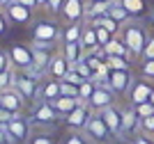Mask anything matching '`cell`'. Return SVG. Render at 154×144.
I'll return each mask as SVG.
<instances>
[{"label": "cell", "mask_w": 154, "mask_h": 144, "mask_svg": "<svg viewBox=\"0 0 154 144\" xmlns=\"http://www.w3.org/2000/svg\"><path fill=\"white\" fill-rule=\"evenodd\" d=\"M62 119L60 117V112L53 107L51 101H37L35 105H32L30 110V124L32 128H51V126H55L58 121Z\"/></svg>", "instance_id": "cell-2"}, {"label": "cell", "mask_w": 154, "mask_h": 144, "mask_svg": "<svg viewBox=\"0 0 154 144\" xmlns=\"http://www.w3.org/2000/svg\"><path fill=\"white\" fill-rule=\"evenodd\" d=\"M140 60H154V37H149L147 46H145V50H143Z\"/></svg>", "instance_id": "cell-42"}, {"label": "cell", "mask_w": 154, "mask_h": 144, "mask_svg": "<svg viewBox=\"0 0 154 144\" xmlns=\"http://www.w3.org/2000/svg\"><path fill=\"white\" fill-rule=\"evenodd\" d=\"M83 133H85V137H88L90 144H113V140H117L99 112L92 114V119L88 121V126H85Z\"/></svg>", "instance_id": "cell-4"}, {"label": "cell", "mask_w": 154, "mask_h": 144, "mask_svg": "<svg viewBox=\"0 0 154 144\" xmlns=\"http://www.w3.org/2000/svg\"><path fill=\"white\" fill-rule=\"evenodd\" d=\"M51 103H53V107L60 112V117L64 119V117H67L69 112H74V110H76V107L81 105L83 101L78 98V96H58V98L51 101Z\"/></svg>", "instance_id": "cell-21"}, {"label": "cell", "mask_w": 154, "mask_h": 144, "mask_svg": "<svg viewBox=\"0 0 154 144\" xmlns=\"http://www.w3.org/2000/svg\"><path fill=\"white\" fill-rule=\"evenodd\" d=\"M140 133H145V135H154V114L140 119Z\"/></svg>", "instance_id": "cell-38"}, {"label": "cell", "mask_w": 154, "mask_h": 144, "mask_svg": "<svg viewBox=\"0 0 154 144\" xmlns=\"http://www.w3.org/2000/svg\"><path fill=\"white\" fill-rule=\"evenodd\" d=\"M115 103H117V94L110 89V85H97L92 98L88 101V105H90L94 112H101V110L115 105Z\"/></svg>", "instance_id": "cell-10"}, {"label": "cell", "mask_w": 154, "mask_h": 144, "mask_svg": "<svg viewBox=\"0 0 154 144\" xmlns=\"http://www.w3.org/2000/svg\"><path fill=\"white\" fill-rule=\"evenodd\" d=\"M9 2H12V0H0V7H7Z\"/></svg>", "instance_id": "cell-48"}, {"label": "cell", "mask_w": 154, "mask_h": 144, "mask_svg": "<svg viewBox=\"0 0 154 144\" xmlns=\"http://www.w3.org/2000/svg\"><path fill=\"white\" fill-rule=\"evenodd\" d=\"M149 103L154 105V89H152V96H149Z\"/></svg>", "instance_id": "cell-49"}, {"label": "cell", "mask_w": 154, "mask_h": 144, "mask_svg": "<svg viewBox=\"0 0 154 144\" xmlns=\"http://www.w3.org/2000/svg\"><path fill=\"white\" fill-rule=\"evenodd\" d=\"M64 0H48V14L53 16H60V9H62Z\"/></svg>", "instance_id": "cell-41"}, {"label": "cell", "mask_w": 154, "mask_h": 144, "mask_svg": "<svg viewBox=\"0 0 154 144\" xmlns=\"http://www.w3.org/2000/svg\"><path fill=\"white\" fill-rule=\"evenodd\" d=\"M0 107H5V110H9V112H14V114H23L26 107H28V101L14 87H9V89H2V92H0Z\"/></svg>", "instance_id": "cell-14"}, {"label": "cell", "mask_w": 154, "mask_h": 144, "mask_svg": "<svg viewBox=\"0 0 154 144\" xmlns=\"http://www.w3.org/2000/svg\"><path fill=\"white\" fill-rule=\"evenodd\" d=\"M39 2V9H46V7H48V0H37Z\"/></svg>", "instance_id": "cell-47"}, {"label": "cell", "mask_w": 154, "mask_h": 144, "mask_svg": "<svg viewBox=\"0 0 154 144\" xmlns=\"http://www.w3.org/2000/svg\"><path fill=\"white\" fill-rule=\"evenodd\" d=\"M131 144H154V135H145V133H138L136 137H131Z\"/></svg>", "instance_id": "cell-39"}, {"label": "cell", "mask_w": 154, "mask_h": 144, "mask_svg": "<svg viewBox=\"0 0 154 144\" xmlns=\"http://www.w3.org/2000/svg\"><path fill=\"white\" fill-rule=\"evenodd\" d=\"M14 117H16V114H14V112H9V110H5V107H0V126L9 124V121H12Z\"/></svg>", "instance_id": "cell-43"}, {"label": "cell", "mask_w": 154, "mask_h": 144, "mask_svg": "<svg viewBox=\"0 0 154 144\" xmlns=\"http://www.w3.org/2000/svg\"><path fill=\"white\" fill-rule=\"evenodd\" d=\"M92 114H94V110H92L88 103H81L74 112H69L64 117V126H67L69 131H85V126L92 119Z\"/></svg>", "instance_id": "cell-11"}, {"label": "cell", "mask_w": 154, "mask_h": 144, "mask_svg": "<svg viewBox=\"0 0 154 144\" xmlns=\"http://www.w3.org/2000/svg\"><path fill=\"white\" fill-rule=\"evenodd\" d=\"M44 78L35 75L32 71H19L14 78V89L28 101V105H35L39 101V82Z\"/></svg>", "instance_id": "cell-3"}, {"label": "cell", "mask_w": 154, "mask_h": 144, "mask_svg": "<svg viewBox=\"0 0 154 144\" xmlns=\"http://www.w3.org/2000/svg\"><path fill=\"white\" fill-rule=\"evenodd\" d=\"M71 69H74V71H78V73L83 75L85 80H90L92 75H94V71L90 69V64L85 62V57H83V60H81V62H76V64H74V66H71Z\"/></svg>", "instance_id": "cell-34"}, {"label": "cell", "mask_w": 154, "mask_h": 144, "mask_svg": "<svg viewBox=\"0 0 154 144\" xmlns=\"http://www.w3.org/2000/svg\"><path fill=\"white\" fill-rule=\"evenodd\" d=\"M140 66H138V75L147 78V80L154 82V60H140Z\"/></svg>", "instance_id": "cell-30"}, {"label": "cell", "mask_w": 154, "mask_h": 144, "mask_svg": "<svg viewBox=\"0 0 154 144\" xmlns=\"http://www.w3.org/2000/svg\"><path fill=\"white\" fill-rule=\"evenodd\" d=\"M136 112H138V117L140 119H145V117H152L154 114V105L149 103V101H145V103H140V105H134Z\"/></svg>", "instance_id": "cell-37"}, {"label": "cell", "mask_w": 154, "mask_h": 144, "mask_svg": "<svg viewBox=\"0 0 154 144\" xmlns=\"http://www.w3.org/2000/svg\"><path fill=\"white\" fill-rule=\"evenodd\" d=\"M60 96V80L44 78L39 82V101H55Z\"/></svg>", "instance_id": "cell-20"}, {"label": "cell", "mask_w": 154, "mask_h": 144, "mask_svg": "<svg viewBox=\"0 0 154 144\" xmlns=\"http://www.w3.org/2000/svg\"><path fill=\"white\" fill-rule=\"evenodd\" d=\"M134 80H136V75L131 69H110L108 73V85L117 96H127Z\"/></svg>", "instance_id": "cell-7"}, {"label": "cell", "mask_w": 154, "mask_h": 144, "mask_svg": "<svg viewBox=\"0 0 154 144\" xmlns=\"http://www.w3.org/2000/svg\"><path fill=\"white\" fill-rule=\"evenodd\" d=\"M60 53L64 55V60L74 66L76 62H81L85 57V50H83V46H81V41H76V44H62V48H60Z\"/></svg>", "instance_id": "cell-23"}, {"label": "cell", "mask_w": 154, "mask_h": 144, "mask_svg": "<svg viewBox=\"0 0 154 144\" xmlns=\"http://www.w3.org/2000/svg\"><path fill=\"white\" fill-rule=\"evenodd\" d=\"M60 96H78V85L69 80H60Z\"/></svg>", "instance_id": "cell-35"}, {"label": "cell", "mask_w": 154, "mask_h": 144, "mask_svg": "<svg viewBox=\"0 0 154 144\" xmlns=\"http://www.w3.org/2000/svg\"><path fill=\"white\" fill-rule=\"evenodd\" d=\"M115 0H94V2H88L85 0V23H90V21L99 19V16H106L110 12V7H113Z\"/></svg>", "instance_id": "cell-17"}, {"label": "cell", "mask_w": 154, "mask_h": 144, "mask_svg": "<svg viewBox=\"0 0 154 144\" xmlns=\"http://www.w3.org/2000/svg\"><path fill=\"white\" fill-rule=\"evenodd\" d=\"M88 2H94V0H88Z\"/></svg>", "instance_id": "cell-51"}, {"label": "cell", "mask_w": 154, "mask_h": 144, "mask_svg": "<svg viewBox=\"0 0 154 144\" xmlns=\"http://www.w3.org/2000/svg\"><path fill=\"white\" fill-rule=\"evenodd\" d=\"M108 16H110V19H115L120 25H124V23H129V21H131L129 12L124 9L122 5H120V0H115V2H113V7H110V12H108Z\"/></svg>", "instance_id": "cell-27"}, {"label": "cell", "mask_w": 154, "mask_h": 144, "mask_svg": "<svg viewBox=\"0 0 154 144\" xmlns=\"http://www.w3.org/2000/svg\"><path fill=\"white\" fill-rule=\"evenodd\" d=\"M9 60H12V66L19 71H30L32 69V46L30 44H12L9 46Z\"/></svg>", "instance_id": "cell-8"}, {"label": "cell", "mask_w": 154, "mask_h": 144, "mask_svg": "<svg viewBox=\"0 0 154 144\" xmlns=\"http://www.w3.org/2000/svg\"><path fill=\"white\" fill-rule=\"evenodd\" d=\"M120 5L129 12V16H131V19H138V21H143V19L149 14L147 0H120Z\"/></svg>", "instance_id": "cell-19"}, {"label": "cell", "mask_w": 154, "mask_h": 144, "mask_svg": "<svg viewBox=\"0 0 154 144\" xmlns=\"http://www.w3.org/2000/svg\"><path fill=\"white\" fill-rule=\"evenodd\" d=\"M60 21L62 23H83L85 21V0H64L60 9Z\"/></svg>", "instance_id": "cell-12"}, {"label": "cell", "mask_w": 154, "mask_h": 144, "mask_svg": "<svg viewBox=\"0 0 154 144\" xmlns=\"http://www.w3.org/2000/svg\"><path fill=\"white\" fill-rule=\"evenodd\" d=\"M94 32H97V41H99V46H101V48L108 44L110 39H113V34H110L106 28H101V25H94Z\"/></svg>", "instance_id": "cell-36"}, {"label": "cell", "mask_w": 154, "mask_h": 144, "mask_svg": "<svg viewBox=\"0 0 154 144\" xmlns=\"http://www.w3.org/2000/svg\"><path fill=\"white\" fill-rule=\"evenodd\" d=\"M69 69H71V64L64 60V55L62 53H55L53 55V60H51V64H48V71H46V78H55V80H62L64 75L69 73Z\"/></svg>", "instance_id": "cell-18"}, {"label": "cell", "mask_w": 154, "mask_h": 144, "mask_svg": "<svg viewBox=\"0 0 154 144\" xmlns=\"http://www.w3.org/2000/svg\"><path fill=\"white\" fill-rule=\"evenodd\" d=\"M32 41H46V44H58L62 41V28L55 19H42L32 25Z\"/></svg>", "instance_id": "cell-5"}, {"label": "cell", "mask_w": 154, "mask_h": 144, "mask_svg": "<svg viewBox=\"0 0 154 144\" xmlns=\"http://www.w3.org/2000/svg\"><path fill=\"white\" fill-rule=\"evenodd\" d=\"M7 25H9V19H7V14H5V9L0 7V34H5V30H7Z\"/></svg>", "instance_id": "cell-44"}, {"label": "cell", "mask_w": 154, "mask_h": 144, "mask_svg": "<svg viewBox=\"0 0 154 144\" xmlns=\"http://www.w3.org/2000/svg\"><path fill=\"white\" fill-rule=\"evenodd\" d=\"M5 9V14H7V19H9V23L12 25H30L32 23V9L30 7H26V5H21L19 0H12L7 7H2Z\"/></svg>", "instance_id": "cell-13"}, {"label": "cell", "mask_w": 154, "mask_h": 144, "mask_svg": "<svg viewBox=\"0 0 154 144\" xmlns=\"http://www.w3.org/2000/svg\"><path fill=\"white\" fill-rule=\"evenodd\" d=\"M99 114H101L103 121L108 124V128L113 131V135H115L117 140H122V110L115 107V105H110V107H106V110H101Z\"/></svg>", "instance_id": "cell-16"}, {"label": "cell", "mask_w": 154, "mask_h": 144, "mask_svg": "<svg viewBox=\"0 0 154 144\" xmlns=\"http://www.w3.org/2000/svg\"><path fill=\"white\" fill-rule=\"evenodd\" d=\"M19 2H21V5H26V7H30L32 12H37V9H39V2H37V0H19Z\"/></svg>", "instance_id": "cell-45"}, {"label": "cell", "mask_w": 154, "mask_h": 144, "mask_svg": "<svg viewBox=\"0 0 154 144\" xmlns=\"http://www.w3.org/2000/svg\"><path fill=\"white\" fill-rule=\"evenodd\" d=\"M83 28H85V21L83 23H69L62 30V44H76V41H81Z\"/></svg>", "instance_id": "cell-24"}, {"label": "cell", "mask_w": 154, "mask_h": 144, "mask_svg": "<svg viewBox=\"0 0 154 144\" xmlns=\"http://www.w3.org/2000/svg\"><path fill=\"white\" fill-rule=\"evenodd\" d=\"M152 89H154V82L147 80V78H143V75H138L134 80V85H131V89H129V94H127L129 105H140V103L149 101Z\"/></svg>", "instance_id": "cell-9"}, {"label": "cell", "mask_w": 154, "mask_h": 144, "mask_svg": "<svg viewBox=\"0 0 154 144\" xmlns=\"http://www.w3.org/2000/svg\"><path fill=\"white\" fill-rule=\"evenodd\" d=\"M94 89H97V82L92 80H85L83 85H81V87H78V98L83 101V103H88V101L92 98V94H94Z\"/></svg>", "instance_id": "cell-29"}, {"label": "cell", "mask_w": 154, "mask_h": 144, "mask_svg": "<svg viewBox=\"0 0 154 144\" xmlns=\"http://www.w3.org/2000/svg\"><path fill=\"white\" fill-rule=\"evenodd\" d=\"M5 131L12 140V144H21V142H28L32 137V124H30V117L23 114H16L9 124H5Z\"/></svg>", "instance_id": "cell-6"}, {"label": "cell", "mask_w": 154, "mask_h": 144, "mask_svg": "<svg viewBox=\"0 0 154 144\" xmlns=\"http://www.w3.org/2000/svg\"><path fill=\"white\" fill-rule=\"evenodd\" d=\"M64 144H90V142H88V137H85L83 131H69Z\"/></svg>", "instance_id": "cell-33"}, {"label": "cell", "mask_w": 154, "mask_h": 144, "mask_svg": "<svg viewBox=\"0 0 154 144\" xmlns=\"http://www.w3.org/2000/svg\"><path fill=\"white\" fill-rule=\"evenodd\" d=\"M140 133V117L134 105H127L122 110V137H136Z\"/></svg>", "instance_id": "cell-15"}, {"label": "cell", "mask_w": 154, "mask_h": 144, "mask_svg": "<svg viewBox=\"0 0 154 144\" xmlns=\"http://www.w3.org/2000/svg\"><path fill=\"white\" fill-rule=\"evenodd\" d=\"M14 78H16V73H14L12 69L0 71V92H2V89H9V87H14Z\"/></svg>", "instance_id": "cell-31"}, {"label": "cell", "mask_w": 154, "mask_h": 144, "mask_svg": "<svg viewBox=\"0 0 154 144\" xmlns=\"http://www.w3.org/2000/svg\"><path fill=\"white\" fill-rule=\"evenodd\" d=\"M81 46H83V50H85V53H92L94 48H99V41H97L94 25L85 23V28H83V37H81Z\"/></svg>", "instance_id": "cell-25"}, {"label": "cell", "mask_w": 154, "mask_h": 144, "mask_svg": "<svg viewBox=\"0 0 154 144\" xmlns=\"http://www.w3.org/2000/svg\"><path fill=\"white\" fill-rule=\"evenodd\" d=\"M0 144H12V140H9V135H7L5 126H0Z\"/></svg>", "instance_id": "cell-46"}, {"label": "cell", "mask_w": 154, "mask_h": 144, "mask_svg": "<svg viewBox=\"0 0 154 144\" xmlns=\"http://www.w3.org/2000/svg\"><path fill=\"white\" fill-rule=\"evenodd\" d=\"M103 53H106V55H122V57H131V60H134V55L129 53L127 44L122 41V37H120V34H113V39L103 46Z\"/></svg>", "instance_id": "cell-22"}, {"label": "cell", "mask_w": 154, "mask_h": 144, "mask_svg": "<svg viewBox=\"0 0 154 144\" xmlns=\"http://www.w3.org/2000/svg\"><path fill=\"white\" fill-rule=\"evenodd\" d=\"M120 37H122V41L127 44V48H129V53L134 55V60L136 57L140 60L143 50H145V46H147V41H149V32H147V28H145V23L138 21V19H131L129 23L122 25Z\"/></svg>", "instance_id": "cell-1"}, {"label": "cell", "mask_w": 154, "mask_h": 144, "mask_svg": "<svg viewBox=\"0 0 154 144\" xmlns=\"http://www.w3.org/2000/svg\"><path fill=\"white\" fill-rule=\"evenodd\" d=\"M152 25H154V14H152Z\"/></svg>", "instance_id": "cell-50"}, {"label": "cell", "mask_w": 154, "mask_h": 144, "mask_svg": "<svg viewBox=\"0 0 154 144\" xmlns=\"http://www.w3.org/2000/svg\"><path fill=\"white\" fill-rule=\"evenodd\" d=\"M106 64L110 69H131V57H122V55H106L103 57Z\"/></svg>", "instance_id": "cell-28"}, {"label": "cell", "mask_w": 154, "mask_h": 144, "mask_svg": "<svg viewBox=\"0 0 154 144\" xmlns=\"http://www.w3.org/2000/svg\"><path fill=\"white\" fill-rule=\"evenodd\" d=\"M5 69H12V60H9V50L0 48V71H5Z\"/></svg>", "instance_id": "cell-40"}, {"label": "cell", "mask_w": 154, "mask_h": 144, "mask_svg": "<svg viewBox=\"0 0 154 144\" xmlns=\"http://www.w3.org/2000/svg\"><path fill=\"white\" fill-rule=\"evenodd\" d=\"M90 25H101V28H106L110 34H120V30H122V25L117 23L115 19H110L108 14H106V16H99V19H94V21H90Z\"/></svg>", "instance_id": "cell-26"}, {"label": "cell", "mask_w": 154, "mask_h": 144, "mask_svg": "<svg viewBox=\"0 0 154 144\" xmlns=\"http://www.w3.org/2000/svg\"><path fill=\"white\" fill-rule=\"evenodd\" d=\"M28 144H58V140L53 137L51 133H37L28 140Z\"/></svg>", "instance_id": "cell-32"}]
</instances>
